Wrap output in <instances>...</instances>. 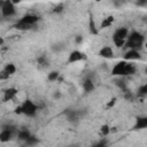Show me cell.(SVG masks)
Listing matches in <instances>:
<instances>
[{
    "label": "cell",
    "instance_id": "1",
    "mask_svg": "<svg viewBox=\"0 0 147 147\" xmlns=\"http://www.w3.org/2000/svg\"><path fill=\"white\" fill-rule=\"evenodd\" d=\"M134 74H136V65L124 60L117 62L111 69V76L124 77V76H132Z\"/></svg>",
    "mask_w": 147,
    "mask_h": 147
},
{
    "label": "cell",
    "instance_id": "2",
    "mask_svg": "<svg viewBox=\"0 0 147 147\" xmlns=\"http://www.w3.org/2000/svg\"><path fill=\"white\" fill-rule=\"evenodd\" d=\"M144 42H145V36L138 31H132L127 34L124 46H126L129 49L139 51L142 48Z\"/></svg>",
    "mask_w": 147,
    "mask_h": 147
},
{
    "label": "cell",
    "instance_id": "3",
    "mask_svg": "<svg viewBox=\"0 0 147 147\" xmlns=\"http://www.w3.org/2000/svg\"><path fill=\"white\" fill-rule=\"evenodd\" d=\"M20 107H21V114H23L28 117H34L38 111V106L30 99L24 100L20 105Z\"/></svg>",
    "mask_w": 147,
    "mask_h": 147
},
{
    "label": "cell",
    "instance_id": "4",
    "mask_svg": "<svg viewBox=\"0 0 147 147\" xmlns=\"http://www.w3.org/2000/svg\"><path fill=\"white\" fill-rule=\"evenodd\" d=\"M129 34V30L127 28H118L115 30L114 34H113V42L116 47H123L125 44V40L127 38Z\"/></svg>",
    "mask_w": 147,
    "mask_h": 147
},
{
    "label": "cell",
    "instance_id": "5",
    "mask_svg": "<svg viewBox=\"0 0 147 147\" xmlns=\"http://www.w3.org/2000/svg\"><path fill=\"white\" fill-rule=\"evenodd\" d=\"M15 126L14 125H3L2 130L0 131V142H9L13 137H14V132H15Z\"/></svg>",
    "mask_w": 147,
    "mask_h": 147
},
{
    "label": "cell",
    "instance_id": "6",
    "mask_svg": "<svg viewBox=\"0 0 147 147\" xmlns=\"http://www.w3.org/2000/svg\"><path fill=\"white\" fill-rule=\"evenodd\" d=\"M0 13L2 17H13L16 15V7L11 0H6L3 1V5L0 9Z\"/></svg>",
    "mask_w": 147,
    "mask_h": 147
},
{
    "label": "cell",
    "instance_id": "7",
    "mask_svg": "<svg viewBox=\"0 0 147 147\" xmlns=\"http://www.w3.org/2000/svg\"><path fill=\"white\" fill-rule=\"evenodd\" d=\"M86 59H87V56H86L85 53H83L78 49H75L69 54L67 62L69 64H72V63H76V62H79V61H83V60H86Z\"/></svg>",
    "mask_w": 147,
    "mask_h": 147
},
{
    "label": "cell",
    "instance_id": "8",
    "mask_svg": "<svg viewBox=\"0 0 147 147\" xmlns=\"http://www.w3.org/2000/svg\"><path fill=\"white\" fill-rule=\"evenodd\" d=\"M18 21L22 22V23H24V24H28L30 26H33L36 23H38L40 21V17L38 15H36V14H25Z\"/></svg>",
    "mask_w": 147,
    "mask_h": 147
},
{
    "label": "cell",
    "instance_id": "9",
    "mask_svg": "<svg viewBox=\"0 0 147 147\" xmlns=\"http://www.w3.org/2000/svg\"><path fill=\"white\" fill-rule=\"evenodd\" d=\"M123 59H124V61H127V62H130V61H137V60H140V59H141V55H140L139 51L129 49V51L124 54Z\"/></svg>",
    "mask_w": 147,
    "mask_h": 147
},
{
    "label": "cell",
    "instance_id": "10",
    "mask_svg": "<svg viewBox=\"0 0 147 147\" xmlns=\"http://www.w3.org/2000/svg\"><path fill=\"white\" fill-rule=\"evenodd\" d=\"M18 93V90L16 87H8L3 91V101L7 102V101H10L13 100Z\"/></svg>",
    "mask_w": 147,
    "mask_h": 147
},
{
    "label": "cell",
    "instance_id": "11",
    "mask_svg": "<svg viewBox=\"0 0 147 147\" xmlns=\"http://www.w3.org/2000/svg\"><path fill=\"white\" fill-rule=\"evenodd\" d=\"M99 56L103 57V59H113L114 57V49L110 46H103L100 51H99Z\"/></svg>",
    "mask_w": 147,
    "mask_h": 147
},
{
    "label": "cell",
    "instance_id": "12",
    "mask_svg": "<svg viewBox=\"0 0 147 147\" xmlns=\"http://www.w3.org/2000/svg\"><path fill=\"white\" fill-rule=\"evenodd\" d=\"M147 127V117L146 116H138L136 118V123L133 125V130H142Z\"/></svg>",
    "mask_w": 147,
    "mask_h": 147
},
{
    "label": "cell",
    "instance_id": "13",
    "mask_svg": "<svg viewBox=\"0 0 147 147\" xmlns=\"http://www.w3.org/2000/svg\"><path fill=\"white\" fill-rule=\"evenodd\" d=\"M82 86H83V90H84L85 93H91V92H93L95 90V85H94V83H93V80L91 78H86L83 82Z\"/></svg>",
    "mask_w": 147,
    "mask_h": 147
},
{
    "label": "cell",
    "instance_id": "14",
    "mask_svg": "<svg viewBox=\"0 0 147 147\" xmlns=\"http://www.w3.org/2000/svg\"><path fill=\"white\" fill-rule=\"evenodd\" d=\"M30 136H31V132H30L28 129H25V127H23V129H21V130L17 131V138H18V140L22 141V142H24Z\"/></svg>",
    "mask_w": 147,
    "mask_h": 147
},
{
    "label": "cell",
    "instance_id": "15",
    "mask_svg": "<svg viewBox=\"0 0 147 147\" xmlns=\"http://www.w3.org/2000/svg\"><path fill=\"white\" fill-rule=\"evenodd\" d=\"M38 144H39V139H38L36 136L31 134V136L23 142V147H34V146L38 145Z\"/></svg>",
    "mask_w": 147,
    "mask_h": 147
},
{
    "label": "cell",
    "instance_id": "16",
    "mask_svg": "<svg viewBox=\"0 0 147 147\" xmlns=\"http://www.w3.org/2000/svg\"><path fill=\"white\" fill-rule=\"evenodd\" d=\"M88 31L91 34H98L99 33V30L95 25V21H94L93 15H90V17H88Z\"/></svg>",
    "mask_w": 147,
    "mask_h": 147
},
{
    "label": "cell",
    "instance_id": "17",
    "mask_svg": "<svg viewBox=\"0 0 147 147\" xmlns=\"http://www.w3.org/2000/svg\"><path fill=\"white\" fill-rule=\"evenodd\" d=\"M110 132H111L110 126L108 124H102L100 126V130H99V136L102 137V138H106V137H108L110 134Z\"/></svg>",
    "mask_w": 147,
    "mask_h": 147
},
{
    "label": "cell",
    "instance_id": "18",
    "mask_svg": "<svg viewBox=\"0 0 147 147\" xmlns=\"http://www.w3.org/2000/svg\"><path fill=\"white\" fill-rule=\"evenodd\" d=\"M114 21H115L114 16H113V15H109V16H107V17H105V18L102 20L100 28H101V29H106V28H109V26H110V25L114 23Z\"/></svg>",
    "mask_w": 147,
    "mask_h": 147
},
{
    "label": "cell",
    "instance_id": "19",
    "mask_svg": "<svg viewBox=\"0 0 147 147\" xmlns=\"http://www.w3.org/2000/svg\"><path fill=\"white\" fill-rule=\"evenodd\" d=\"M146 95H147V84H142V85H140L138 87L137 96L144 99V98H146Z\"/></svg>",
    "mask_w": 147,
    "mask_h": 147
},
{
    "label": "cell",
    "instance_id": "20",
    "mask_svg": "<svg viewBox=\"0 0 147 147\" xmlns=\"http://www.w3.org/2000/svg\"><path fill=\"white\" fill-rule=\"evenodd\" d=\"M14 28H15L16 30H20V31H28V30H31L33 26H30V25H28V24H24V23L17 21V22L14 24Z\"/></svg>",
    "mask_w": 147,
    "mask_h": 147
},
{
    "label": "cell",
    "instance_id": "21",
    "mask_svg": "<svg viewBox=\"0 0 147 147\" xmlns=\"http://www.w3.org/2000/svg\"><path fill=\"white\" fill-rule=\"evenodd\" d=\"M3 70L9 75V76H11V75H14L15 72H16V65L14 64V63H7L5 67H3Z\"/></svg>",
    "mask_w": 147,
    "mask_h": 147
},
{
    "label": "cell",
    "instance_id": "22",
    "mask_svg": "<svg viewBox=\"0 0 147 147\" xmlns=\"http://www.w3.org/2000/svg\"><path fill=\"white\" fill-rule=\"evenodd\" d=\"M65 115H67V118L70 122H74V121H76L78 118V111L77 110H70V109H68L65 111Z\"/></svg>",
    "mask_w": 147,
    "mask_h": 147
},
{
    "label": "cell",
    "instance_id": "23",
    "mask_svg": "<svg viewBox=\"0 0 147 147\" xmlns=\"http://www.w3.org/2000/svg\"><path fill=\"white\" fill-rule=\"evenodd\" d=\"M115 85H116L117 87H119V88H121L123 92L127 90L126 83H125V82H124V79H123V78H121V77H119L118 79H116V80H115Z\"/></svg>",
    "mask_w": 147,
    "mask_h": 147
},
{
    "label": "cell",
    "instance_id": "24",
    "mask_svg": "<svg viewBox=\"0 0 147 147\" xmlns=\"http://www.w3.org/2000/svg\"><path fill=\"white\" fill-rule=\"evenodd\" d=\"M59 77H60L59 71H51V72L47 75V79H48L49 82H55V80L59 79Z\"/></svg>",
    "mask_w": 147,
    "mask_h": 147
},
{
    "label": "cell",
    "instance_id": "25",
    "mask_svg": "<svg viewBox=\"0 0 147 147\" xmlns=\"http://www.w3.org/2000/svg\"><path fill=\"white\" fill-rule=\"evenodd\" d=\"M37 62L41 65V67H47L48 65V60L46 59V56H39L37 59Z\"/></svg>",
    "mask_w": 147,
    "mask_h": 147
},
{
    "label": "cell",
    "instance_id": "26",
    "mask_svg": "<svg viewBox=\"0 0 147 147\" xmlns=\"http://www.w3.org/2000/svg\"><path fill=\"white\" fill-rule=\"evenodd\" d=\"M124 93V99L125 100H127V101H133V99H134V95L132 94V92L131 91H124L123 92Z\"/></svg>",
    "mask_w": 147,
    "mask_h": 147
},
{
    "label": "cell",
    "instance_id": "27",
    "mask_svg": "<svg viewBox=\"0 0 147 147\" xmlns=\"http://www.w3.org/2000/svg\"><path fill=\"white\" fill-rule=\"evenodd\" d=\"M63 9H64V5H63V3H59V5H56V6L53 8V13L60 14V13L63 11Z\"/></svg>",
    "mask_w": 147,
    "mask_h": 147
},
{
    "label": "cell",
    "instance_id": "28",
    "mask_svg": "<svg viewBox=\"0 0 147 147\" xmlns=\"http://www.w3.org/2000/svg\"><path fill=\"white\" fill-rule=\"evenodd\" d=\"M91 147H107V140L103 138V139H101L100 141H98V142H95L94 145H92Z\"/></svg>",
    "mask_w": 147,
    "mask_h": 147
},
{
    "label": "cell",
    "instance_id": "29",
    "mask_svg": "<svg viewBox=\"0 0 147 147\" xmlns=\"http://www.w3.org/2000/svg\"><path fill=\"white\" fill-rule=\"evenodd\" d=\"M10 76L2 69V70H0V80H7L8 78H9Z\"/></svg>",
    "mask_w": 147,
    "mask_h": 147
},
{
    "label": "cell",
    "instance_id": "30",
    "mask_svg": "<svg viewBox=\"0 0 147 147\" xmlns=\"http://www.w3.org/2000/svg\"><path fill=\"white\" fill-rule=\"evenodd\" d=\"M115 103H116V98L111 99V100H110V101H109V102L107 103V108H111V107H113V106H114Z\"/></svg>",
    "mask_w": 147,
    "mask_h": 147
},
{
    "label": "cell",
    "instance_id": "31",
    "mask_svg": "<svg viewBox=\"0 0 147 147\" xmlns=\"http://www.w3.org/2000/svg\"><path fill=\"white\" fill-rule=\"evenodd\" d=\"M75 41H76V44H82L83 42V37L82 36H76L75 37Z\"/></svg>",
    "mask_w": 147,
    "mask_h": 147
},
{
    "label": "cell",
    "instance_id": "32",
    "mask_svg": "<svg viewBox=\"0 0 147 147\" xmlns=\"http://www.w3.org/2000/svg\"><path fill=\"white\" fill-rule=\"evenodd\" d=\"M60 96H61V93H60L59 91H56V92L54 93V98H55V99H59Z\"/></svg>",
    "mask_w": 147,
    "mask_h": 147
},
{
    "label": "cell",
    "instance_id": "33",
    "mask_svg": "<svg viewBox=\"0 0 147 147\" xmlns=\"http://www.w3.org/2000/svg\"><path fill=\"white\" fill-rule=\"evenodd\" d=\"M67 147H79V145H77V144H74V145H69V146H67Z\"/></svg>",
    "mask_w": 147,
    "mask_h": 147
},
{
    "label": "cell",
    "instance_id": "34",
    "mask_svg": "<svg viewBox=\"0 0 147 147\" xmlns=\"http://www.w3.org/2000/svg\"><path fill=\"white\" fill-rule=\"evenodd\" d=\"M2 5H3V1H2V0H0V9H1V7H2Z\"/></svg>",
    "mask_w": 147,
    "mask_h": 147
},
{
    "label": "cell",
    "instance_id": "35",
    "mask_svg": "<svg viewBox=\"0 0 147 147\" xmlns=\"http://www.w3.org/2000/svg\"><path fill=\"white\" fill-rule=\"evenodd\" d=\"M3 44V39L2 38H0V45H2Z\"/></svg>",
    "mask_w": 147,
    "mask_h": 147
},
{
    "label": "cell",
    "instance_id": "36",
    "mask_svg": "<svg viewBox=\"0 0 147 147\" xmlns=\"http://www.w3.org/2000/svg\"><path fill=\"white\" fill-rule=\"evenodd\" d=\"M1 18H2V15H1V13H0V21H1Z\"/></svg>",
    "mask_w": 147,
    "mask_h": 147
}]
</instances>
